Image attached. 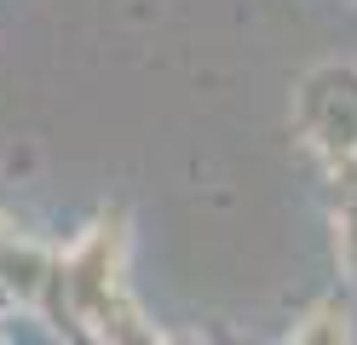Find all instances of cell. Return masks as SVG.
I'll list each match as a JSON object with an SVG mask.
<instances>
[{
	"mask_svg": "<svg viewBox=\"0 0 357 345\" xmlns=\"http://www.w3.org/2000/svg\"><path fill=\"white\" fill-rule=\"evenodd\" d=\"M58 265H63V288H70V311L93 339V316L116 293H127V219L104 213L70 253H58Z\"/></svg>",
	"mask_w": 357,
	"mask_h": 345,
	"instance_id": "1",
	"label": "cell"
},
{
	"mask_svg": "<svg viewBox=\"0 0 357 345\" xmlns=\"http://www.w3.org/2000/svg\"><path fill=\"white\" fill-rule=\"evenodd\" d=\"M300 132L328 167L357 161V69H317L300 86Z\"/></svg>",
	"mask_w": 357,
	"mask_h": 345,
	"instance_id": "2",
	"label": "cell"
},
{
	"mask_svg": "<svg viewBox=\"0 0 357 345\" xmlns=\"http://www.w3.org/2000/svg\"><path fill=\"white\" fill-rule=\"evenodd\" d=\"M52 270H58V253L29 242V236H12L6 247H0V282L12 288V305L35 311L40 293H47V282H52Z\"/></svg>",
	"mask_w": 357,
	"mask_h": 345,
	"instance_id": "3",
	"label": "cell"
},
{
	"mask_svg": "<svg viewBox=\"0 0 357 345\" xmlns=\"http://www.w3.org/2000/svg\"><path fill=\"white\" fill-rule=\"evenodd\" d=\"M93 339H109V345H150V339H162V334L144 322V311L132 305V293H116V299L93 316Z\"/></svg>",
	"mask_w": 357,
	"mask_h": 345,
	"instance_id": "4",
	"label": "cell"
},
{
	"mask_svg": "<svg viewBox=\"0 0 357 345\" xmlns=\"http://www.w3.org/2000/svg\"><path fill=\"white\" fill-rule=\"evenodd\" d=\"M288 339H300V345H346L351 339V305H346V299H323V305H311L294 322V334H288Z\"/></svg>",
	"mask_w": 357,
	"mask_h": 345,
	"instance_id": "5",
	"label": "cell"
},
{
	"mask_svg": "<svg viewBox=\"0 0 357 345\" xmlns=\"http://www.w3.org/2000/svg\"><path fill=\"white\" fill-rule=\"evenodd\" d=\"M12 236H17V230H12V224H6V219H0V247H6V242H12Z\"/></svg>",
	"mask_w": 357,
	"mask_h": 345,
	"instance_id": "6",
	"label": "cell"
}]
</instances>
